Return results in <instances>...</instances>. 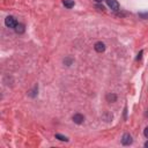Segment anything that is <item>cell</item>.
I'll list each match as a JSON object with an SVG mask.
<instances>
[{
  "mask_svg": "<svg viewBox=\"0 0 148 148\" xmlns=\"http://www.w3.org/2000/svg\"><path fill=\"white\" fill-rule=\"evenodd\" d=\"M5 24L8 28H15L16 24H18V21L15 20V18H13V16H7L5 19Z\"/></svg>",
  "mask_w": 148,
  "mask_h": 148,
  "instance_id": "obj_1",
  "label": "cell"
},
{
  "mask_svg": "<svg viewBox=\"0 0 148 148\" xmlns=\"http://www.w3.org/2000/svg\"><path fill=\"white\" fill-rule=\"evenodd\" d=\"M105 1H106V4H108V6L112 10H115V12L119 10V4H118L117 0H105Z\"/></svg>",
  "mask_w": 148,
  "mask_h": 148,
  "instance_id": "obj_2",
  "label": "cell"
},
{
  "mask_svg": "<svg viewBox=\"0 0 148 148\" xmlns=\"http://www.w3.org/2000/svg\"><path fill=\"white\" fill-rule=\"evenodd\" d=\"M94 49H95L96 52L102 53V52H104V51H105V44H104L103 42H97V43H95Z\"/></svg>",
  "mask_w": 148,
  "mask_h": 148,
  "instance_id": "obj_3",
  "label": "cell"
},
{
  "mask_svg": "<svg viewBox=\"0 0 148 148\" xmlns=\"http://www.w3.org/2000/svg\"><path fill=\"white\" fill-rule=\"evenodd\" d=\"M132 137L128 134V133H125L123 136V138H122V143H123L124 146H130L131 143H132Z\"/></svg>",
  "mask_w": 148,
  "mask_h": 148,
  "instance_id": "obj_4",
  "label": "cell"
},
{
  "mask_svg": "<svg viewBox=\"0 0 148 148\" xmlns=\"http://www.w3.org/2000/svg\"><path fill=\"white\" fill-rule=\"evenodd\" d=\"M73 122L75 124H78V125H80V124L83 123V120H85V116L81 115V113H75V115L73 116Z\"/></svg>",
  "mask_w": 148,
  "mask_h": 148,
  "instance_id": "obj_5",
  "label": "cell"
},
{
  "mask_svg": "<svg viewBox=\"0 0 148 148\" xmlns=\"http://www.w3.org/2000/svg\"><path fill=\"white\" fill-rule=\"evenodd\" d=\"M14 30H15L16 34H23L25 29H24V25H23L22 23H18V24H16V27L14 28Z\"/></svg>",
  "mask_w": 148,
  "mask_h": 148,
  "instance_id": "obj_6",
  "label": "cell"
},
{
  "mask_svg": "<svg viewBox=\"0 0 148 148\" xmlns=\"http://www.w3.org/2000/svg\"><path fill=\"white\" fill-rule=\"evenodd\" d=\"M63 4L66 8H72L74 7V0H63Z\"/></svg>",
  "mask_w": 148,
  "mask_h": 148,
  "instance_id": "obj_7",
  "label": "cell"
},
{
  "mask_svg": "<svg viewBox=\"0 0 148 148\" xmlns=\"http://www.w3.org/2000/svg\"><path fill=\"white\" fill-rule=\"evenodd\" d=\"M106 101H108V102H116V101H117V96L115 95V94H108V95H106Z\"/></svg>",
  "mask_w": 148,
  "mask_h": 148,
  "instance_id": "obj_8",
  "label": "cell"
},
{
  "mask_svg": "<svg viewBox=\"0 0 148 148\" xmlns=\"http://www.w3.org/2000/svg\"><path fill=\"white\" fill-rule=\"evenodd\" d=\"M56 139H58V140H60V141H65V142H67V141H68L67 137L63 136V134H59V133H57V134H56Z\"/></svg>",
  "mask_w": 148,
  "mask_h": 148,
  "instance_id": "obj_9",
  "label": "cell"
},
{
  "mask_svg": "<svg viewBox=\"0 0 148 148\" xmlns=\"http://www.w3.org/2000/svg\"><path fill=\"white\" fill-rule=\"evenodd\" d=\"M37 91H38V86L36 85L35 87H34L33 90L29 93V96H30V97H36V95H37Z\"/></svg>",
  "mask_w": 148,
  "mask_h": 148,
  "instance_id": "obj_10",
  "label": "cell"
},
{
  "mask_svg": "<svg viewBox=\"0 0 148 148\" xmlns=\"http://www.w3.org/2000/svg\"><path fill=\"white\" fill-rule=\"evenodd\" d=\"M72 63H73V59H72V58H65V59H64V64H65L66 66L72 65Z\"/></svg>",
  "mask_w": 148,
  "mask_h": 148,
  "instance_id": "obj_11",
  "label": "cell"
},
{
  "mask_svg": "<svg viewBox=\"0 0 148 148\" xmlns=\"http://www.w3.org/2000/svg\"><path fill=\"white\" fill-rule=\"evenodd\" d=\"M139 16L141 19H148V13H139Z\"/></svg>",
  "mask_w": 148,
  "mask_h": 148,
  "instance_id": "obj_12",
  "label": "cell"
},
{
  "mask_svg": "<svg viewBox=\"0 0 148 148\" xmlns=\"http://www.w3.org/2000/svg\"><path fill=\"white\" fill-rule=\"evenodd\" d=\"M142 53H143V51H142V50H141V51H140V52H139V53H138V56H137V58H136V60H140V59H141V57H142Z\"/></svg>",
  "mask_w": 148,
  "mask_h": 148,
  "instance_id": "obj_13",
  "label": "cell"
},
{
  "mask_svg": "<svg viewBox=\"0 0 148 148\" xmlns=\"http://www.w3.org/2000/svg\"><path fill=\"white\" fill-rule=\"evenodd\" d=\"M143 134H145V137L148 139V126L145 128V131H143Z\"/></svg>",
  "mask_w": 148,
  "mask_h": 148,
  "instance_id": "obj_14",
  "label": "cell"
},
{
  "mask_svg": "<svg viewBox=\"0 0 148 148\" xmlns=\"http://www.w3.org/2000/svg\"><path fill=\"white\" fill-rule=\"evenodd\" d=\"M96 7H97L98 8V9H100V10H104V7H103V6H96Z\"/></svg>",
  "mask_w": 148,
  "mask_h": 148,
  "instance_id": "obj_15",
  "label": "cell"
},
{
  "mask_svg": "<svg viewBox=\"0 0 148 148\" xmlns=\"http://www.w3.org/2000/svg\"><path fill=\"white\" fill-rule=\"evenodd\" d=\"M145 147L148 148V141H147V142H145Z\"/></svg>",
  "mask_w": 148,
  "mask_h": 148,
  "instance_id": "obj_16",
  "label": "cell"
},
{
  "mask_svg": "<svg viewBox=\"0 0 148 148\" xmlns=\"http://www.w3.org/2000/svg\"><path fill=\"white\" fill-rule=\"evenodd\" d=\"M96 3H101V1H102V0H95Z\"/></svg>",
  "mask_w": 148,
  "mask_h": 148,
  "instance_id": "obj_17",
  "label": "cell"
}]
</instances>
